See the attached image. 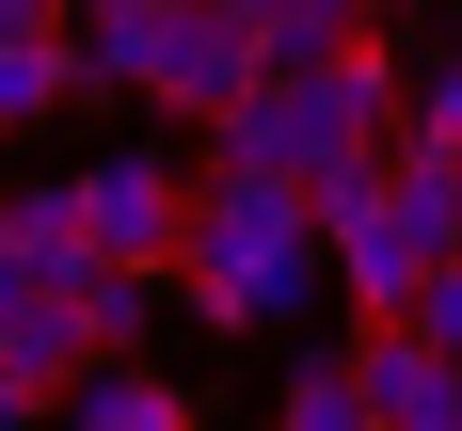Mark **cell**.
Segmentation results:
<instances>
[{"mask_svg": "<svg viewBox=\"0 0 462 431\" xmlns=\"http://www.w3.org/2000/svg\"><path fill=\"white\" fill-rule=\"evenodd\" d=\"M383 112H399V64H383V33H351L319 64V80H255L208 128V176H255V192H303L319 160H351V144H383Z\"/></svg>", "mask_w": 462, "mask_h": 431, "instance_id": "1", "label": "cell"}, {"mask_svg": "<svg viewBox=\"0 0 462 431\" xmlns=\"http://www.w3.org/2000/svg\"><path fill=\"white\" fill-rule=\"evenodd\" d=\"M64 224H80L96 272H160V256H176V224H191V176L160 160V144H112V160H80V176H64Z\"/></svg>", "mask_w": 462, "mask_h": 431, "instance_id": "2", "label": "cell"}, {"mask_svg": "<svg viewBox=\"0 0 462 431\" xmlns=\"http://www.w3.org/2000/svg\"><path fill=\"white\" fill-rule=\"evenodd\" d=\"M128 80L160 96V112H208V128H224L272 64H255V33H239L224 0H160V16H143V48H128Z\"/></svg>", "mask_w": 462, "mask_h": 431, "instance_id": "3", "label": "cell"}, {"mask_svg": "<svg viewBox=\"0 0 462 431\" xmlns=\"http://www.w3.org/2000/svg\"><path fill=\"white\" fill-rule=\"evenodd\" d=\"M335 368H351L367 431H462V368H447V351H415V335H351Z\"/></svg>", "mask_w": 462, "mask_h": 431, "instance_id": "4", "label": "cell"}, {"mask_svg": "<svg viewBox=\"0 0 462 431\" xmlns=\"http://www.w3.org/2000/svg\"><path fill=\"white\" fill-rule=\"evenodd\" d=\"M319 256H335V287H351V320H367V335H399V304L447 272V256H430L399 208H367V224H351V239H319Z\"/></svg>", "mask_w": 462, "mask_h": 431, "instance_id": "5", "label": "cell"}, {"mask_svg": "<svg viewBox=\"0 0 462 431\" xmlns=\"http://www.w3.org/2000/svg\"><path fill=\"white\" fill-rule=\"evenodd\" d=\"M48 416H64V431H191V399H176L160 368H80Z\"/></svg>", "mask_w": 462, "mask_h": 431, "instance_id": "6", "label": "cell"}, {"mask_svg": "<svg viewBox=\"0 0 462 431\" xmlns=\"http://www.w3.org/2000/svg\"><path fill=\"white\" fill-rule=\"evenodd\" d=\"M272 431H367L351 368H335V351H319V368H287V383H272Z\"/></svg>", "mask_w": 462, "mask_h": 431, "instance_id": "7", "label": "cell"}, {"mask_svg": "<svg viewBox=\"0 0 462 431\" xmlns=\"http://www.w3.org/2000/svg\"><path fill=\"white\" fill-rule=\"evenodd\" d=\"M48 96H64V48H48V33H0V128H32Z\"/></svg>", "mask_w": 462, "mask_h": 431, "instance_id": "8", "label": "cell"}]
</instances>
